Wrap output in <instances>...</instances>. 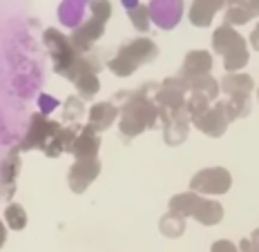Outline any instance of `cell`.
<instances>
[{"instance_id":"1","label":"cell","mask_w":259,"mask_h":252,"mask_svg":"<svg viewBox=\"0 0 259 252\" xmlns=\"http://www.w3.org/2000/svg\"><path fill=\"white\" fill-rule=\"evenodd\" d=\"M156 83L141 85L134 92H118L116 100H123L118 107V132L123 138H134L145 130H154L159 125V107L154 103V89Z\"/></svg>"},{"instance_id":"2","label":"cell","mask_w":259,"mask_h":252,"mask_svg":"<svg viewBox=\"0 0 259 252\" xmlns=\"http://www.w3.org/2000/svg\"><path fill=\"white\" fill-rule=\"evenodd\" d=\"M156 56H159L156 42L152 38H148V36H141V38H134V40L118 47L116 56L110 58L107 67H110V72L114 74V76L127 78V76H132L139 67L148 65V63H154Z\"/></svg>"},{"instance_id":"3","label":"cell","mask_w":259,"mask_h":252,"mask_svg":"<svg viewBox=\"0 0 259 252\" xmlns=\"http://www.w3.org/2000/svg\"><path fill=\"white\" fill-rule=\"evenodd\" d=\"M212 52L221 54L226 72H241L250 61L244 36L228 25H221L212 31Z\"/></svg>"},{"instance_id":"4","label":"cell","mask_w":259,"mask_h":252,"mask_svg":"<svg viewBox=\"0 0 259 252\" xmlns=\"http://www.w3.org/2000/svg\"><path fill=\"white\" fill-rule=\"evenodd\" d=\"M42 42H45L47 52H50V56H52L54 72H56L58 76H65L67 69L72 67L74 63H76V58L80 56L76 52V47L72 45V40H69V36H65L56 27H47V29L42 31Z\"/></svg>"},{"instance_id":"5","label":"cell","mask_w":259,"mask_h":252,"mask_svg":"<svg viewBox=\"0 0 259 252\" xmlns=\"http://www.w3.org/2000/svg\"><path fill=\"white\" fill-rule=\"evenodd\" d=\"M61 127L63 125H58L56 121L47 119L40 112H36L29 119V127H27V134L23 136V141H20L18 149L20 152H29V149H40L42 152V149L50 145V141L56 136V132L61 130Z\"/></svg>"},{"instance_id":"6","label":"cell","mask_w":259,"mask_h":252,"mask_svg":"<svg viewBox=\"0 0 259 252\" xmlns=\"http://www.w3.org/2000/svg\"><path fill=\"white\" fill-rule=\"evenodd\" d=\"M233 187V176L226 168H206L199 170L190 179V190L199 196H217L226 194Z\"/></svg>"},{"instance_id":"7","label":"cell","mask_w":259,"mask_h":252,"mask_svg":"<svg viewBox=\"0 0 259 252\" xmlns=\"http://www.w3.org/2000/svg\"><path fill=\"white\" fill-rule=\"evenodd\" d=\"M188 94H190V87H188L186 80L181 76H172L159 83L154 92V103L159 107V112H175L186 107Z\"/></svg>"},{"instance_id":"8","label":"cell","mask_w":259,"mask_h":252,"mask_svg":"<svg viewBox=\"0 0 259 252\" xmlns=\"http://www.w3.org/2000/svg\"><path fill=\"white\" fill-rule=\"evenodd\" d=\"M159 121L163 125V141L168 145H181L188 138V132H190V116H188L186 107L175 112H159Z\"/></svg>"},{"instance_id":"9","label":"cell","mask_w":259,"mask_h":252,"mask_svg":"<svg viewBox=\"0 0 259 252\" xmlns=\"http://www.w3.org/2000/svg\"><path fill=\"white\" fill-rule=\"evenodd\" d=\"M183 0H150L148 12L150 20L159 27V29H175L183 18Z\"/></svg>"},{"instance_id":"10","label":"cell","mask_w":259,"mask_h":252,"mask_svg":"<svg viewBox=\"0 0 259 252\" xmlns=\"http://www.w3.org/2000/svg\"><path fill=\"white\" fill-rule=\"evenodd\" d=\"M101 174V161L99 159H78L67 172V183L74 194H83L88 187L99 179Z\"/></svg>"},{"instance_id":"11","label":"cell","mask_w":259,"mask_h":252,"mask_svg":"<svg viewBox=\"0 0 259 252\" xmlns=\"http://www.w3.org/2000/svg\"><path fill=\"white\" fill-rule=\"evenodd\" d=\"M228 114H226L224 100H217L214 105H210V110L203 116H199L197 121H192V125L197 127L199 132H203L206 136L219 138L224 136V132L228 130Z\"/></svg>"},{"instance_id":"12","label":"cell","mask_w":259,"mask_h":252,"mask_svg":"<svg viewBox=\"0 0 259 252\" xmlns=\"http://www.w3.org/2000/svg\"><path fill=\"white\" fill-rule=\"evenodd\" d=\"M105 34V23H101L99 18H88L80 27L72 31V36H69V40H72V45L76 47L78 54H90V49L94 47L96 40H101V36Z\"/></svg>"},{"instance_id":"13","label":"cell","mask_w":259,"mask_h":252,"mask_svg":"<svg viewBox=\"0 0 259 252\" xmlns=\"http://www.w3.org/2000/svg\"><path fill=\"white\" fill-rule=\"evenodd\" d=\"M210 72H212V54L206 52V49H192V52H188L186 58H183L179 76L188 83V80L208 76Z\"/></svg>"},{"instance_id":"14","label":"cell","mask_w":259,"mask_h":252,"mask_svg":"<svg viewBox=\"0 0 259 252\" xmlns=\"http://www.w3.org/2000/svg\"><path fill=\"white\" fill-rule=\"evenodd\" d=\"M18 174H20V149L16 145L7 154V159L0 163V192L5 194V199H12L14 196Z\"/></svg>"},{"instance_id":"15","label":"cell","mask_w":259,"mask_h":252,"mask_svg":"<svg viewBox=\"0 0 259 252\" xmlns=\"http://www.w3.org/2000/svg\"><path fill=\"white\" fill-rule=\"evenodd\" d=\"M99 149H101V134L94 130L92 125H83L74 141V159H99Z\"/></svg>"},{"instance_id":"16","label":"cell","mask_w":259,"mask_h":252,"mask_svg":"<svg viewBox=\"0 0 259 252\" xmlns=\"http://www.w3.org/2000/svg\"><path fill=\"white\" fill-rule=\"evenodd\" d=\"M83 125H63L61 130L56 132V136L50 141V145L42 149V154H45L47 159H56L61 157V154H72L74 149V141H76L78 132Z\"/></svg>"},{"instance_id":"17","label":"cell","mask_w":259,"mask_h":252,"mask_svg":"<svg viewBox=\"0 0 259 252\" xmlns=\"http://www.w3.org/2000/svg\"><path fill=\"white\" fill-rule=\"evenodd\" d=\"M226 7V0H192L188 18L194 27H210L219 9Z\"/></svg>"},{"instance_id":"18","label":"cell","mask_w":259,"mask_h":252,"mask_svg":"<svg viewBox=\"0 0 259 252\" xmlns=\"http://www.w3.org/2000/svg\"><path fill=\"white\" fill-rule=\"evenodd\" d=\"M88 119L90 123L88 125H92L96 132H105L107 127L114 125V121L118 119V105L112 103V100H101V103H94L90 107L88 112Z\"/></svg>"},{"instance_id":"19","label":"cell","mask_w":259,"mask_h":252,"mask_svg":"<svg viewBox=\"0 0 259 252\" xmlns=\"http://www.w3.org/2000/svg\"><path fill=\"white\" fill-rule=\"evenodd\" d=\"M92 0H63L58 5V23L67 29H76L85 23V9L90 7Z\"/></svg>"},{"instance_id":"20","label":"cell","mask_w":259,"mask_h":252,"mask_svg":"<svg viewBox=\"0 0 259 252\" xmlns=\"http://www.w3.org/2000/svg\"><path fill=\"white\" fill-rule=\"evenodd\" d=\"M219 89L226 96H250L255 92V80L244 72H228L219 80Z\"/></svg>"},{"instance_id":"21","label":"cell","mask_w":259,"mask_h":252,"mask_svg":"<svg viewBox=\"0 0 259 252\" xmlns=\"http://www.w3.org/2000/svg\"><path fill=\"white\" fill-rule=\"evenodd\" d=\"M101 67H103V63H101L99 54H80L76 58V63L67 69V74H65L63 78H67L69 83H74V80L80 78L83 74H99Z\"/></svg>"},{"instance_id":"22","label":"cell","mask_w":259,"mask_h":252,"mask_svg":"<svg viewBox=\"0 0 259 252\" xmlns=\"http://www.w3.org/2000/svg\"><path fill=\"white\" fill-rule=\"evenodd\" d=\"M192 217L201 226H217V223H221V219H224V206L214 199H203L201 196V201H199Z\"/></svg>"},{"instance_id":"23","label":"cell","mask_w":259,"mask_h":252,"mask_svg":"<svg viewBox=\"0 0 259 252\" xmlns=\"http://www.w3.org/2000/svg\"><path fill=\"white\" fill-rule=\"evenodd\" d=\"M199 201H201V196H199L197 192H192V190L181 192V194H175L170 199L168 212H175V214H179V217L188 219V217H192V214H194V210H197V206H199Z\"/></svg>"},{"instance_id":"24","label":"cell","mask_w":259,"mask_h":252,"mask_svg":"<svg viewBox=\"0 0 259 252\" xmlns=\"http://www.w3.org/2000/svg\"><path fill=\"white\" fill-rule=\"evenodd\" d=\"M188 87H190V92H199L203 94L210 103H214V100L219 98V80L212 78L208 74V76H201V78H194V80H188Z\"/></svg>"},{"instance_id":"25","label":"cell","mask_w":259,"mask_h":252,"mask_svg":"<svg viewBox=\"0 0 259 252\" xmlns=\"http://www.w3.org/2000/svg\"><path fill=\"white\" fill-rule=\"evenodd\" d=\"M159 230H161V234H163V237L179 239L181 234L186 232V219L179 217V214H175V212H168V214H163V217H161Z\"/></svg>"},{"instance_id":"26","label":"cell","mask_w":259,"mask_h":252,"mask_svg":"<svg viewBox=\"0 0 259 252\" xmlns=\"http://www.w3.org/2000/svg\"><path fill=\"white\" fill-rule=\"evenodd\" d=\"M224 107L230 123L237 119H244V116L250 114V96H228L224 100Z\"/></svg>"},{"instance_id":"27","label":"cell","mask_w":259,"mask_h":252,"mask_svg":"<svg viewBox=\"0 0 259 252\" xmlns=\"http://www.w3.org/2000/svg\"><path fill=\"white\" fill-rule=\"evenodd\" d=\"M74 85H76L78 98H83V100H92L96 94L101 92V80H99V74H83L80 78L74 80Z\"/></svg>"},{"instance_id":"28","label":"cell","mask_w":259,"mask_h":252,"mask_svg":"<svg viewBox=\"0 0 259 252\" xmlns=\"http://www.w3.org/2000/svg\"><path fill=\"white\" fill-rule=\"evenodd\" d=\"M5 223L12 230H25L27 228V210L20 203H9L5 208Z\"/></svg>"},{"instance_id":"29","label":"cell","mask_w":259,"mask_h":252,"mask_svg":"<svg viewBox=\"0 0 259 252\" xmlns=\"http://www.w3.org/2000/svg\"><path fill=\"white\" fill-rule=\"evenodd\" d=\"M83 114H85V105H83V98H78V96H69L63 103V123H74V125H78Z\"/></svg>"},{"instance_id":"30","label":"cell","mask_w":259,"mask_h":252,"mask_svg":"<svg viewBox=\"0 0 259 252\" xmlns=\"http://www.w3.org/2000/svg\"><path fill=\"white\" fill-rule=\"evenodd\" d=\"M208 110H210V100L203 94H199V92H190V94H188L186 112H188V116H190V121H197L199 116H203Z\"/></svg>"},{"instance_id":"31","label":"cell","mask_w":259,"mask_h":252,"mask_svg":"<svg viewBox=\"0 0 259 252\" xmlns=\"http://www.w3.org/2000/svg\"><path fill=\"white\" fill-rule=\"evenodd\" d=\"M127 18H130V23H132L134 29L141 31V34H145V31L150 29V25H152V20H150V12H148V5H139V7L130 9Z\"/></svg>"},{"instance_id":"32","label":"cell","mask_w":259,"mask_h":252,"mask_svg":"<svg viewBox=\"0 0 259 252\" xmlns=\"http://www.w3.org/2000/svg\"><path fill=\"white\" fill-rule=\"evenodd\" d=\"M90 9H92V16L99 18L101 23H107V20L112 18V3L110 0H92Z\"/></svg>"},{"instance_id":"33","label":"cell","mask_w":259,"mask_h":252,"mask_svg":"<svg viewBox=\"0 0 259 252\" xmlns=\"http://www.w3.org/2000/svg\"><path fill=\"white\" fill-rule=\"evenodd\" d=\"M226 7H237L241 12H246L250 18L259 16V0H226Z\"/></svg>"},{"instance_id":"34","label":"cell","mask_w":259,"mask_h":252,"mask_svg":"<svg viewBox=\"0 0 259 252\" xmlns=\"http://www.w3.org/2000/svg\"><path fill=\"white\" fill-rule=\"evenodd\" d=\"M36 103H38V107H40V114L42 116H50L52 112H56L58 107H61V103H58V98H54L52 94H47V92H42L38 98H36Z\"/></svg>"},{"instance_id":"35","label":"cell","mask_w":259,"mask_h":252,"mask_svg":"<svg viewBox=\"0 0 259 252\" xmlns=\"http://www.w3.org/2000/svg\"><path fill=\"white\" fill-rule=\"evenodd\" d=\"M210 252H239V250H237V245L233 243V241H228V239H219V241H214V243H212Z\"/></svg>"},{"instance_id":"36","label":"cell","mask_w":259,"mask_h":252,"mask_svg":"<svg viewBox=\"0 0 259 252\" xmlns=\"http://www.w3.org/2000/svg\"><path fill=\"white\" fill-rule=\"evenodd\" d=\"M248 42H250L252 49L259 52V23L255 25V29H252V34H250V38H248Z\"/></svg>"},{"instance_id":"37","label":"cell","mask_w":259,"mask_h":252,"mask_svg":"<svg viewBox=\"0 0 259 252\" xmlns=\"http://www.w3.org/2000/svg\"><path fill=\"white\" fill-rule=\"evenodd\" d=\"M248 239H250V248H252V252H259V228H257V230H252V234H250Z\"/></svg>"},{"instance_id":"38","label":"cell","mask_w":259,"mask_h":252,"mask_svg":"<svg viewBox=\"0 0 259 252\" xmlns=\"http://www.w3.org/2000/svg\"><path fill=\"white\" fill-rule=\"evenodd\" d=\"M237 250H239V252H252V248H250V239H241V241H239V245H237Z\"/></svg>"},{"instance_id":"39","label":"cell","mask_w":259,"mask_h":252,"mask_svg":"<svg viewBox=\"0 0 259 252\" xmlns=\"http://www.w3.org/2000/svg\"><path fill=\"white\" fill-rule=\"evenodd\" d=\"M121 5L125 7V12H130V9H134V7H139V0H121Z\"/></svg>"},{"instance_id":"40","label":"cell","mask_w":259,"mask_h":252,"mask_svg":"<svg viewBox=\"0 0 259 252\" xmlns=\"http://www.w3.org/2000/svg\"><path fill=\"white\" fill-rule=\"evenodd\" d=\"M5 241H7V230H5V223L0 221V248L5 245Z\"/></svg>"},{"instance_id":"41","label":"cell","mask_w":259,"mask_h":252,"mask_svg":"<svg viewBox=\"0 0 259 252\" xmlns=\"http://www.w3.org/2000/svg\"><path fill=\"white\" fill-rule=\"evenodd\" d=\"M257 103H259V87H257Z\"/></svg>"}]
</instances>
